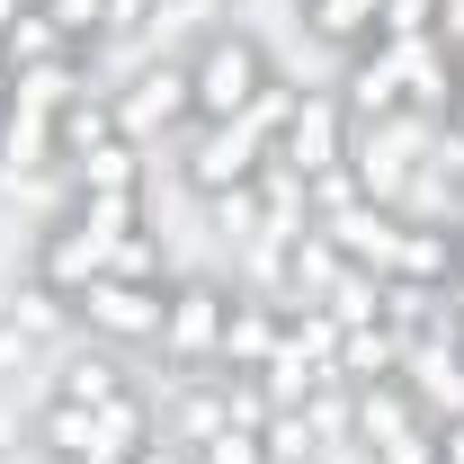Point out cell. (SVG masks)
<instances>
[{
    "instance_id": "1",
    "label": "cell",
    "mask_w": 464,
    "mask_h": 464,
    "mask_svg": "<svg viewBox=\"0 0 464 464\" xmlns=\"http://www.w3.org/2000/svg\"><path fill=\"white\" fill-rule=\"evenodd\" d=\"M188 81H197V125H224V116H241L277 72H268V54H259L241 27H224V36H206V45L188 54Z\"/></svg>"
},
{
    "instance_id": "2",
    "label": "cell",
    "mask_w": 464,
    "mask_h": 464,
    "mask_svg": "<svg viewBox=\"0 0 464 464\" xmlns=\"http://www.w3.org/2000/svg\"><path fill=\"white\" fill-rule=\"evenodd\" d=\"M429 125L420 116H384V125H348V170L375 206H411V170H420Z\"/></svg>"
},
{
    "instance_id": "3",
    "label": "cell",
    "mask_w": 464,
    "mask_h": 464,
    "mask_svg": "<svg viewBox=\"0 0 464 464\" xmlns=\"http://www.w3.org/2000/svg\"><path fill=\"white\" fill-rule=\"evenodd\" d=\"M197 116V81H188V54H152L134 63V81L116 90V125H125V143H143V134H170Z\"/></svg>"
},
{
    "instance_id": "4",
    "label": "cell",
    "mask_w": 464,
    "mask_h": 464,
    "mask_svg": "<svg viewBox=\"0 0 464 464\" xmlns=\"http://www.w3.org/2000/svg\"><path fill=\"white\" fill-rule=\"evenodd\" d=\"M72 313H81L99 340H152V348H161L170 286H143V277H90V286L72 295Z\"/></svg>"
},
{
    "instance_id": "5",
    "label": "cell",
    "mask_w": 464,
    "mask_h": 464,
    "mask_svg": "<svg viewBox=\"0 0 464 464\" xmlns=\"http://www.w3.org/2000/svg\"><path fill=\"white\" fill-rule=\"evenodd\" d=\"M224 322H232V286H215V277H188V286H170L161 348H170L179 366H215V348H224Z\"/></svg>"
},
{
    "instance_id": "6",
    "label": "cell",
    "mask_w": 464,
    "mask_h": 464,
    "mask_svg": "<svg viewBox=\"0 0 464 464\" xmlns=\"http://www.w3.org/2000/svg\"><path fill=\"white\" fill-rule=\"evenodd\" d=\"M277 161H286L295 179L340 170V161H348V116H340V99H295L286 134H277Z\"/></svg>"
},
{
    "instance_id": "7",
    "label": "cell",
    "mask_w": 464,
    "mask_h": 464,
    "mask_svg": "<svg viewBox=\"0 0 464 464\" xmlns=\"http://www.w3.org/2000/svg\"><path fill=\"white\" fill-rule=\"evenodd\" d=\"M286 340V304L277 295H232V322H224V348H215V366L224 375H259L268 357Z\"/></svg>"
},
{
    "instance_id": "8",
    "label": "cell",
    "mask_w": 464,
    "mask_h": 464,
    "mask_svg": "<svg viewBox=\"0 0 464 464\" xmlns=\"http://www.w3.org/2000/svg\"><path fill=\"white\" fill-rule=\"evenodd\" d=\"M402 366H411V402L420 411H447V420H464V348H456V331H429L420 348H402Z\"/></svg>"
},
{
    "instance_id": "9",
    "label": "cell",
    "mask_w": 464,
    "mask_h": 464,
    "mask_svg": "<svg viewBox=\"0 0 464 464\" xmlns=\"http://www.w3.org/2000/svg\"><path fill=\"white\" fill-rule=\"evenodd\" d=\"M36 438H45V456H63V464H116L108 429H99V411L45 402V411H36Z\"/></svg>"
},
{
    "instance_id": "10",
    "label": "cell",
    "mask_w": 464,
    "mask_h": 464,
    "mask_svg": "<svg viewBox=\"0 0 464 464\" xmlns=\"http://www.w3.org/2000/svg\"><path fill=\"white\" fill-rule=\"evenodd\" d=\"M116 393H125V375H116V357H108V348H72V357H63L54 402H72V411H108Z\"/></svg>"
},
{
    "instance_id": "11",
    "label": "cell",
    "mask_w": 464,
    "mask_h": 464,
    "mask_svg": "<svg viewBox=\"0 0 464 464\" xmlns=\"http://www.w3.org/2000/svg\"><path fill=\"white\" fill-rule=\"evenodd\" d=\"M0 313H9V322H18L27 340L45 348V340H63V322H72V295H63V286H45V277H27V286L9 295Z\"/></svg>"
},
{
    "instance_id": "12",
    "label": "cell",
    "mask_w": 464,
    "mask_h": 464,
    "mask_svg": "<svg viewBox=\"0 0 464 464\" xmlns=\"http://www.w3.org/2000/svg\"><path fill=\"white\" fill-rule=\"evenodd\" d=\"M322 313H331L340 331L384 322V277H375V268H340V277H331V295H322Z\"/></svg>"
},
{
    "instance_id": "13",
    "label": "cell",
    "mask_w": 464,
    "mask_h": 464,
    "mask_svg": "<svg viewBox=\"0 0 464 464\" xmlns=\"http://www.w3.org/2000/svg\"><path fill=\"white\" fill-rule=\"evenodd\" d=\"M188 456H197V464H268V438H259V429H241V420H224V429H215V438H197Z\"/></svg>"
},
{
    "instance_id": "14",
    "label": "cell",
    "mask_w": 464,
    "mask_h": 464,
    "mask_svg": "<svg viewBox=\"0 0 464 464\" xmlns=\"http://www.w3.org/2000/svg\"><path fill=\"white\" fill-rule=\"evenodd\" d=\"M125 464H197V456L179 447L170 429H152V438H143V447H134V456H125Z\"/></svg>"
},
{
    "instance_id": "15",
    "label": "cell",
    "mask_w": 464,
    "mask_h": 464,
    "mask_svg": "<svg viewBox=\"0 0 464 464\" xmlns=\"http://www.w3.org/2000/svg\"><path fill=\"white\" fill-rule=\"evenodd\" d=\"M429 27H438V45H464V0H438V18H429Z\"/></svg>"
}]
</instances>
